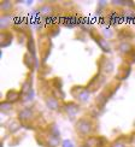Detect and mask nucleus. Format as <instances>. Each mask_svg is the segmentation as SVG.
Returning <instances> with one entry per match:
<instances>
[{"mask_svg":"<svg viewBox=\"0 0 135 147\" xmlns=\"http://www.w3.org/2000/svg\"><path fill=\"white\" fill-rule=\"evenodd\" d=\"M77 130L82 134H88L89 131H91V125H89V123L87 122V121L81 119L77 123Z\"/></svg>","mask_w":135,"mask_h":147,"instance_id":"nucleus-1","label":"nucleus"},{"mask_svg":"<svg viewBox=\"0 0 135 147\" xmlns=\"http://www.w3.org/2000/svg\"><path fill=\"white\" fill-rule=\"evenodd\" d=\"M77 110H78V107H77L76 105H74V104H68V105H67V111H68V112L71 115V116H74L75 113H76Z\"/></svg>","mask_w":135,"mask_h":147,"instance_id":"nucleus-2","label":"nucleus"},{"mask_svg":"<svg viewBox=\"0 0 135 147\" xmlns=\"http://www.w3.org/2000/svg\"><path fill=\"white\" fill-rule=\"evenodd\" d=\"M29 113H30V111H29V110H24V111H22V112H21L19 117H21L22 119H26V118L29 117Z\"/></svg>","mask_w":135,"mask_h":147,"instance_id":"nucleus-3","label":"nucleus"},{"mask_svg":"<svg viewBox=\"0 0 135 147\" xmlns=\"http://www.w3.org/2000/svg\"><path fill=\"white\" fill-rule=\"evenodd\" d=\"M1 109H3L4 111H6V110H9V109H11V105H9V104H3V105H1Z\"/></svg>","mask_w":135,"mask_h":147,"instance_id":"nucleus-4","label":"nucleus"},{"mask_svg":"<svg viewBox=\"0 0 135 147\" xmlns=\"http://www.w3.org/2000/svg\"><path fill=\"white\" fill-rule=\"evenodd\" d=\"M113 147H124V145L118 142V144H115V145H113Z\"/></svg>","mask_w":135,"mask_h":147,"instance_id":"nucleus-5","label":"nucleus"}]
</instances>
